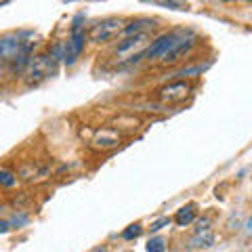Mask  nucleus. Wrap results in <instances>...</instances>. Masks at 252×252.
<instances>
[{
  "label": "nucleus",
  "mask_w": 252,
  "mask_h": 252,
  "mask_svg": "<svg viewBox=\"0 0 252 252\" xmlns=\"http://www.w3.org/2000/svg\"><path fill=\"white\" fill-rule=\"evenodd\" d=\"M57 61L51 59V55H36V57H32L30 65L26 69V82L32 86V84H40L42 80L46 78H51L55 72H57Z\"/></svg>",
  "instance_id": "obj_1"
},
{
  "label": "nucleus",
  "mask_w": 252,
  "mask_h": 252,
  "mask_svg": "<svg viewBox=\"0 0 252 252\" xmlns=\"http://www.w3.org/2000/svg\"><path fill=\"white\" fill-rule=\"evenodd\" d=\"M124 30V21L120 17H107L103 21L94 23L89 32V40L94 42V44H103V42H109L120 34Z\"/></svg>",
  "instance_id": "obj_2"
},
{
  "label": "nucleus",
  "mask_w": 252,
  "mask_h": 252,
  "mask_svg": "<svg viewBox=\"0 0 252 252\" xmlns=\"http://www.w3.org/2000/svg\"><path fill=\"white\" fill-rule=\"evenodd\" d=\"M181 34L179 32H166V34H160L156 38V40L147 46V49L143 51V57L147 61H156V59H164L166 55L170 53V49L179 42Z\"/></svg>",
  "instance_id": "obj_3"
},
{
  "label": "nucleus",
  "mask_w": 252,
  "mask_h": 252,
  "mask_svg": "<svg viewBox=\"0 0 252 252\" xmlns=\"http://www.w3.org/2000/svg\"><path fill=\"white\" fill-rule=\"evenodd\" d=\"M191 93V84L185 80H175L164 84L160 91H158V99L162 103H181V101L187 99V94Z\"/></svg>",
  "instance_id": "obj_4"
},
{
  "label": "nucleus",
  "mask_w": 252,
  "mask_h": 252,
  "mask_svg": "<svg viewBox=\"0 0 252 252\" xmlns=\"http://www.w3.org/2000/svg\"><path fill=\"white\" fill-rule=\"evenodd\" d=\"M193 46H195V36H193V34L181 36V38H179V42H177L175 46H172L170 53L162 59V63H166V65H172V63L183 61L185 57H189V53H191Z\"/></svg>",
  "instance_id": "obj_5"
},
{
  "label": "nucleus",
  "mask_w": 252,
  "mask_h": 252,
  "mask_svg": "<svg viewBox=\"0 0 252 252\" xmlns=\"http://www.w3.org/2000/svg\"><path fill=\"white\" fill-rule=\"evenodd\" d=\"M84 42H86V32L80 30V32H72L69 40L65 42V55H63V63L65 65H74L78 61V57L82 55L84 51Z\"/></svg>",
  "instance_id": "obj_6"
},
{
  "label": "nucleus",
  "mask_w": 252,
  "mask_h": 252,
  "mask_svg": "<svg viewBox=\"0 0 252 252\" xmlns=\"http://www.w3.org/2000/svg\"><path fill=\"white\" fill-rule=\"evenodd\" d=\"M122 141V135L116 128H101L94 132V137L91 141V147L101 149V152H107V149L118 147V143Z\"/></svg>",
  "instance_id": "obj_7"
},
{
  "label": "nucleus",
  "mask_w": 252,
  "mask_h": 252,
  "mask_svg": "<svg viewBox=\"0 0 252 252\" xmlns=\"http://www.w3.org/2000/svg\"><path fill=\"white\" fill-rule=\"evenodd\" d=\"M23 42L26 40H21V34H6V36H2L0 38V59L11 63L15 59V55H17L19 49L23 46Z\"/></svg>",
  "instance_id": "obj_8"
},
{
  "label": "nucleus",
  "mask_w": 252,
  "mask_h": 252,
  "mask_svg": "<svg viewBox=\"0 0 252 252\" xmlns=\"http://www.w3.org/2000/svg\"><path fill=\"white\" fill-rule=\"evenodd\" d=\"M145 40H147V34L126 38V40H122L120 44L116 46V57H124V55H128L126 59H132V57H135V51H141V49H143Z\"/></svg>",
  "instance_id": "obj_9"
},
{
  "label": "nucleus",
  "mask_w": 252,
  "mask_h": 252,
  "mask_svg": "<svg viewBox=\"0 0 252 252\" xmlns=\"http://www.w3.org/2000/svg\"><path fill=\"white\" fill-rule=\"evenodd\" d=\"M156 26V21L154 19H135V21H130L128 26H124L122 30V34L124 36H141L143 34V30H149V28H154Z\"/></svg>",
  "instance_id": "obj_10"
},
{
  "label": "nucleus",
  "mask_w": 252,
  "mask_h": 252,
  "mask_svg": "<svg viewBox=\"0 0 252 252\" xmlns=\"http://www.w3.org/2000/svg\"><path fill=\"white\" fill-rule=\"evenodd\" d=\"M19 183V177H17V172H13L11 168H0V185L6 187V189H13V187H17Z\"/></svg>",
  "instance_id": "obj_11"
},
{
  "label": "nucleus",
  "mask_w": 252,
  "mask_h": 252,
  "mask_svg": "<svg viewBox=\"0 0 252 252\" xmlns=\"http://www.w3.org/2000/svg\"><path fill=\"white\" fill-rule=\"evenodd\" d=\"M193 219H195V210H193V206H185V208L177 210V215H175V223H177L179 227H185V225L191 223Z\"/></svg>",
  "instance_id": "obj_12"
},
{
  "label": "nucleus",
  "mask_w": 252,
  "mask_h": 252,
  "mask_svg": "<svg viewBox=\"0 0 252 252\" xmlns=\"http://www.w3.org/2000/svg\"><path fill=\"white\" fill-rule=\"evenodd\" d=\"M141 233H143L141 225H139V223H132V225H128V227H126V229L122 231V238H124V240H135V238H139Z\"/></svg>",
  "instance_id": "obj_13"
},
{
  "label": "nucleus",
  "mask_w": 252,
  "mask_h": 252,
  "mask_svg": "<svg viewBox=\"0 0 252 252\" xmlns=\"http://www.w3.org/2000/svg\"><path fill=\"white\" fill-rule=\"evenodd\" d=\"M147 252H164L166 250V242H164L162 238H152L147 242Z\"/></svg>",
  "instance_id": "obj_14"
},
{
  "label": "nucleus",
  "mask_w": 252,
  "mask_h": 252,
  "mask_svg": "<svg viewBox=\"0 0 252 252\" xmlns=\"http://www.w3.org/2000/svg\"><path fill=\"white\" fill-rule=\"evenodd\" d=\"M215 244V235L212 233H206V235H198V238L193 240V246L195 248H208Z\"/></svg>",
  "instance_id": "obj_15"
},
{
  "label": "nucleus",
  "mask_w": 252,
  "mask_h": 252,
  "mask_svg": "<svg viewBox=\"0 0 252 252\" xmlns=\"http://www.w3.org/2000/svg\"><path fill=\"white\" fill-rule=\"evenodd\" d=\"M26 223H28V215H26V212H19V215H15L11 219V227H21Z\"/></svg>",
  "instance_id": "obj_16"
},
{
  "label": "nucleus",
  "mask_w": 252,
  "mask_h": 252,
  "mask_svg": "<svg viewBox=\"0 0 252 252\" xmlns=\"http://www.w3.org/2000/svg\"><path fill=\"white\" fill-rule=\"evenodd\" d=\"M172 223V219H168V217H164V219H158L156 223H152V231H160L162 227H168Z\"/></svg>",
  "instance_id": "obj_17"
},
{
  "label": "nucleus",
  "mask_w": 252,
  "mask_h": 252,
  "mask_svg": "<svg viewBox=\"0 0 252 252\" xmlns=\"http://www.w3.org/2000/svg\"><path fill=\"white\" fill-rule=\"evenodd\" d=\"M195 225H198V227H195V233H204V231H208V225H210V220L208 219H200L198 220V223H195Z\"/></svg>",
  "instance_id": "obj_18"
},
{
  "label": "nucleus",
  "mask_w": 252,
  "mask_h": 252,
  "mask_svg": "<svg viewBox=\"0 0 252 252\" xmlns=\"http://www.w3.org/2000/svg\"><path fill=\"white\" fill-rule=\"evenodd\" d=\"M156 4H160V6H168V9H183V2H166V0H164V2H156Z\"/></svg>",
  "instance_id": "obj_19"
},
{
  "label": "nucleus",
  "mask_w": 252,
  "mask_h": 252,
  "mask_svg": "<svg viewBox=\"0 0 252 252\" xmlns=\"http://www.w3.org/2000/svg\"><path fill=\"white\" fill-rule=\"evenodd\" d=\"M6 231H11V220L0 219V233H6Z\"/></svg>",
  "instance_id": "obj_20"
},
{
  "label": "nucleus",
  "mask_w": 252,
  "mask_h": 252,
  "mask_svg": "<svg viewBox=\"0 0 252 252\" xmlns=\"http://www.w3.org/2000/svg\"><path fill=\"white\" fill-rule=\"evenodd\" d=\"M4 67H6V61L0 59V80H2V76H4Z\"/></svg>",
  "instance_id": "obj_21"
},
{
  "label": "nucleus",
  "mask_w": 252,
  "mask_h": 252,
  "mask_svg": "<svg viewBox=\"0 0 252 252\" xmlns=\"http://www.w3.org/2000/svg\"><path fill=\"white\" fill-rule=\"evenodd\" d=\"M246 229H248V233H252V219L246 220Z\"/></svg>",
  "instance_id": "obj_22"
},
{
  "label": "nucleus",
  "mask_w": 252,
  "mask_h": 252,
  "mask_svg": "<svg viewBox=\"0 0 252 252\" xmlns=\"http://www.w3.org/2000/svg\"><path fill=\"white\" fill-rule=\"evenodd\" d=\"M93 252H105V248H94Z\"/></svg>",
  "instance_id": "obj_23"
}]
</instances>
